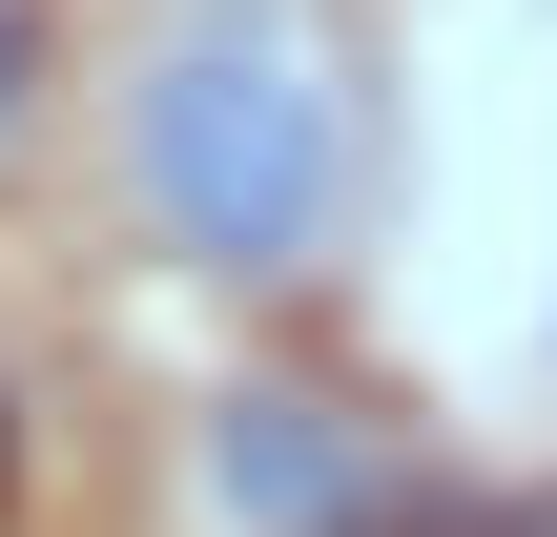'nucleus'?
<instances>
[{
	"mask_svg": "<svg viewBox=\"0 0 557 537\" xmlns=\"http://www.w3.org/2000/svg\"><path fill=\"white\" fill-rule=\"evenodd\" d=\"M124 166H145V207H165V248L186 269H248V290H289L310 248H331V186H351V103L289 62V41H165L145 62V103H124Z\"/></svg>",
	"mask_w": 557,
	"mask_h": 537,
	"instance_id": "obj_1",
	"label": "nucleus"
},
{
	"mask_svg": "<svg viewBox=\"0 0 557 537\" xmlns=\"http://www.w3.org/2000/svg\"><path fill=\"white\" fill-rule=\"evenodd\" d=\"M227 517H248V537H393V476H372L351 414H310V393H227Z\"/></svg>",
	"mask_w": 557,
	"mask_h": 537,
	"instance_id": "obj_2",
	"label": "nucleus"
},
{
	"mask_svg": "<svg viewBox=\"0 0 557 537\" xmlns=\"http://www.w3.org/2000/svg\"><path fill=\"white\" fill-rule=\"evenodd\" d=\"M21 83H41V21H21V0H0V124H21Z\"/></svg>",
	"mask_w": 557,
	"mask_h": 537,
	"instance_id": "obj_3",
	"label": "nucleus"
},
{
	"mask_svg": "<svg viewBox=\"0 0 557 537\" xmlns=\"http://www.w3.org/2000/svg\"><path fill=\"white\" fill-rule=\"evenodd\" d=\"M0 497H21V393H0Z\"/></svg>",
	"mask_w": 557,
	"mask_h": 537,
	"instance_id": "obj_4",
	"label": "nucleus"
}]
</instances>
